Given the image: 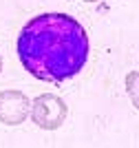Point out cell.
<instances>
[{"instance_id": "obj_1", "label": "cell", "mask_w": 139, "mask_h": 148, "mask_svg": "<svg viewBox=\"0 0 139 148\" xmlns=\"http://www.w3.org/2000/svg\"><path fill=\"white\" fill-rule=\"evenodd\" d=\"M16 53L29 75L42 82H66L88 62V33L68 13H40L27 20Z\"/></svg>"}, {"instance_id": "obj_2", "label": "cell", "mask_w": 139, "mask_h": 148, "mask_svg": "<svg viewBox=\"0 0 139 148\" xmlns=\"http://www.w3.org/2000/svg\"><path fill=\"white\" fill-rule=\"evenodd\" d=\"M31 122L42 130H58L68 117V106L60 95L42 93L31 102Z\"/></svg>"}, {"instance_id": "obj_3", "label": "cell", "mask_w": 139, "mask_h": 148, "mask_svg": "<svg viewBox=\"0 0 139 148\" xmlns=\"http://www.w3.org/2000/svg\"><path fill=\"white\" fill-rule=\"evenodd\" d=\"M31 115V99L22 91H0V124L20 126Z\"/></svg>"}, {"instance_id": "obj_4", "label": "cell", "mask_w": 139, "mask_h": 148, "mask_svg": "<svg viewBox=\"0 0 139 148\" xmlns=\"http://www.w3.org/2000/svg\"><path fill=\"white\" fill-rule=\"evenodd\" d=\"M124 86H126V93H128V97H130V102H133V106L139 111V71L126 73Z\"/></svg>"}, {"instance_id": "obj_5", "label": "cell", "mask_w": 139, "mask_h": 148, "mask_svg": "<svg viewBox=\"0 0 139 148\" xmlns=\"http://www.w3.org/2000/svg\"><path fill=\"white\" fill-rule=\"evenodd\" d=\"M82 2H97V0H82Z\"/></svg>"}, {"instance_id": "obj_6", "label": "cell", "mask_w": 139, "mask_h": 148, "mask_svg": "<svg viewBox=\"0 0 139 148\" xmlns=\"http://www.w3.org/2000/svg\"><path fill=\"white\" fill-rule=\"evenodd\" d=\"M0 71H2V56H0Z\"/></svg>"}]
</instances>
